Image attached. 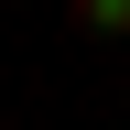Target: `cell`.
I'll use <instances>...</instances> for the list:
<instances>
[{"label": "cell", "mask_w": 130, "mask_h": 130, "mask_svg": "<svg viewBox=\"0 0 130 130\" xmlns=\"http://www.w3.org/2000/svg\"><path fill=\"white\" fill-rule=\"evenodd\" d=\"M76 32H130V0H65Z\"/></svg>", "instance_id": "6da1fadb"}]
</instances>
